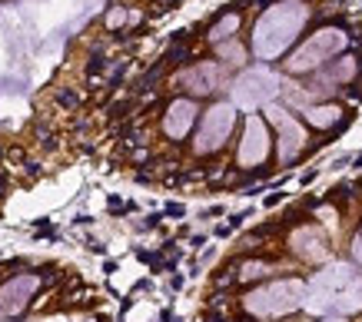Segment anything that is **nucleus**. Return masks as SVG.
Segmentation results:
<instances>
[{
    "label": "nucleus",
    "mask_w": 362,
    "mask_h": 322,
    "mask_svg": "<svg viewBox=\"0 0 362 322\" xmlns=\"http://www.w3.org/2000/svg\"><path fill=\"white\" fill-rule=\"evenodd\" d=\"M269 3H279V0H249V7H253V10H266Z\"/></svg>",
    "instance_id": "b1692460"
},
{
    "label": "nucleus",
    "mask_w": 362,
    "mask_h": 322,
    "mask_svg": "<svg viewBox=\"0 0 362 322\" xmlns=\"http://www.w3.org/2000/svg\"><path fill=\"white\" fill-rule=\"evenodd\" d=\"M345 96H349V100H359V103H362V87H345Z\"/></svg>",
    "instance_id": "393cba45"
},
{
    "label": "nucleus",
    "mask_w": 362,
    "mask_h": 322,
    "mask_svg": "<svg viewBox=\"0 0 362 322\" xmlns=\"http://www.w3.org/2000/svg\"><path fill=\"white\" fill-rule=\"evenodd\" d=\"M266 156H269L266 120L249 114L246 123H243V140H239V147H236V163H239V170H256Z\"/></svg>",
    "instance_id": "423d86ee"
},
{
    "label": "nucleus",
    "mask_w": 362,
    "mask_h": 322,
    "mask_svg": "<svg viewBox=\"0 0 362 322\" xmlns=\"http://www.w3.org/2000/svg\"><path fill=\"white\" fill-rule=\"evenodd\" d=\"M345 116L343 107H332V103H323V107H312V110H303V120L312 123V127H329V123H339Z\"/></svg>",
    "instance_id": "2eb2a0df"
},
{
    "label": "nucleus",
    "mask_w": 362,
    "mask_h": 322,
    "mask_svg": "<svg viewBox=\"0 0 362 322\" xmlns=\"http://www.w3.org/2000/svg\"><path fill=\"white\" fill-rule=\"evenodd\" d=\"M276 94H279V76H273L269 70H249L233 87L236 103H243V107H259V103L273 100Z\"/></svg>",
    "instance_id": "6e6552de"
},
{
    "label": "nucleus",
    "mask_w": 362,
    "mask_h": 322,
    "mask_svg": "<svg viewBox=\"0 0 362 322\" xmlns=\"http://www.w3.org/2000/svg\"><path fill=\"white\" fill-rule=\"evenodd\" d=\"M239 7H243V0H236V3H229V10L223 7L213 23L206 27V40H210L213 47H220V43H226V40L236 37V30H239V23H243V14H239Z\"/></svg>",
    "instance_id": "f8f14e48"
},
{
    "label": "nucleus",
    "mask_w": 362,
    "mask_h": 322,
    "mask_svg": "<svg viewBox=\"0 0 362 322\" xmlns=\"http://www.w3.org/2000/svg\"><path fill=\"white\" fill-rule=\"evenodd\" d=\"M269 120L276 123V130H279V163L289 167L299 153H306V127L296 120L292 114H283V110H276V107H269L266 110Z\"/></svg>",
    "instance_id": "0eeeda50"
},
{
    "label": "nucleus",
    "mask_w": 362,
    "mask_h": 322,
    "mask_svg": "<svg viewBox=\"0 0 362 322\" xmlns=\"http://www.w3.org/2000/svg\"><path fill=\"white\" fill-rule=\"evenodd\" d=\"M34 140H37V147L43 153H54L60 147V136H57V130L47 123V120H37L34 123Z\"/></svg>",
    "instance_id": "dca6fc26"
},
{
    "label": "nucleus",
    "mask_w": 362,
    "mask_h": 322,
    "mask_svg": "<svg viewBox=\"0 0 362 322\" xmlns=\"http://www.w3.org/2000/svg\"><path fill=\"white\" fill-rule=\"evenodd\" d=\"M292 249H296L303 259H309V263H312V259H323L326 253H329V249H326V236L316 226L296 229V233H292Z\"/></svg>",
    "instance_id": "ddd939ff"
},
{
    "label": "nucleus",
    "mask_w": 362,
    "mask_h": 322,
    "mask_svg": "<svg viewBox=\"0 0 362 322\" xmlns=\"http://www.w3.org/2000/svg\"><path fill=\"white\" fill-rule=\"evenodd\" d=\"M203 243H206V236H193V239H190V246H193V249H200Z\"/></svg>",
    "instance_id": "c85d7f7f"
},
{
    "label": "nucleus",
    "mask_w": 362,
    "mask_h": 322,
    "mask_svg": "<svg viewBox=\"0 0 362 322\" xmlns=\"http://www.w3.org/2000/svg\"><path fill=\"white\" fill-rule=\"evenodd\" d=\"M276 203H283V193H273V196H266V206L269 209L276 206Z\"/></svg>",
    "instance_id": "bb28decb"
},
{
    "label": "nucleus",
    "mask_w": 362,
    "mask_h": 322,
    "mask_svg": "<svg viewBox=\"0 0 362 322\" xmlns=\"http://www.w3.org/2000/svg\"><path fill=\"white\" fill-rule=\"evenodd\" d=\"M163 216H176V219H180V216H187V206H183V203H167V206H163Z\"/></svg>",
    "instance_id": "412c9836"
},
{
    "label": "nucleus",
    "mask_w": 362,
    "mask_h": 322,
    "mask_svg": "<svg viewBox=\"0 0 362 322\" xmlns=\"http://www.w3.org/2000/svg\"><path fill=\"white\" fill-rule=\"evenodd\" d=\"M303 303H306V283H299V279L269 283L263 289H253L243 299V305L253 316H286V312H296Z\"/></svg>",
    "instance_id": "7ed1b4c3"
},
{
    "label": "nucleus",
    "mask_w": 362,
    "mask_h": 322,
    "mask_svg": "<svg viewBox=\"0 0 362 322\" xmlns=\"http://www.w3.org/2000/svg\"><path fill=\"white\" fill-rule=\"evenodd\" d=\"M236 272H239V259H229L226 266H220L216 276H213V289H216V292L229 289V286L236 283Z\"/></svg>",
    "instance_id": "a211bd4d"
},
{
    "label": "nucleus",
    "mask_w": 362,
    "mask_h": 322,
    "mask_svg": "<svg viewBox=\"0 0 362 322\" xmlns=\"http://www.w3.org/2000/svg\"><path fill=\"white\" fill-rule=\"evenodd\" d=\"M306 309L309 312H359L362 309V272H356L352 266L336 263L326 272H319L309 289H306Z\"/></svg>",
    "instance_id": "f257e3e1"
},
{
    "label": "nucleus",
    "mask_w": 362,
    "mask_h": 322,
    "mask_svg": "<svg viewBox=\"0 0 362 322\" xmlns=\"http://www.w3.org/2000/svg\"><path fill=\"white\" fill-rule=\"evenodd\" d=\"M123 17H127V10H123V7H116L114 14H107V27H116V23H123Z\"/></svg>",
    "instance_id": "4be33fe9"
},
{
    "label": "nucleus",
    "mask_w": 362,
    "mask_h": 322,
    "mask_svg": "<svg viewBox=\"0 0 362 322\" xmlns=\"http://www.w3.org/2000/svg\"><path fill=\"white\" fill-rule=\"evenodd\" d=\"M273 272L266 256H256V259H239V272H236V283H256Z\"/></svg>",
    "instance_id": "4468645a"
},
{
    "label": "nucleus",
    "mask_w": 362,
    "mask_h": 322,
    "mask_svg": "<svg viewBox=\"0 0 362 322\" xmlns=\"http://www.w3.org/2000/svg\"><path fill=\"white\" fill-rule=\"evenodd\" d=\"M40 289V276L37 272H23L14 276L10 283L0 286V316H20L27 309V299Z\"/></svg>",
    "instance_id": "9b49d317"
},
{
    "label": "nucleus",
    "mask_w": 362,
    "mask_h": 322,
    "mask_svg": "<svg viewBox=\"0 0 362 322\" xmlns=\"http://www.w3.org/2000/svg\"><path fill=\"white\" fill-rule=\"evenodd\" d=\"M323 322H345V319H323Z\"/></svg>",
    "instance_id": "7c9ffc66"
},
{
    "label": "nucleus",
    "mask_w": 362,
    "mask_h": 322,
    "mask_svg": "<svg viewBox=\"0 0 362 322\" xmlns=\"http://www.w3.org/2000/svg\"><path fill=\"white\" fill-rule=\"evenodd\" d=\"M196 114H200V107H196V100L190 96H176L167 103V110H163V136L170 140V143H180L187 133L193 130V123H196Z\"/></svg>",
    "instance_id": "9d476101"
},
{
    "label": "nucleus",
    "mask_w": 362,
    "mask_h": 322,
    "mask_svg": "<svg viewBox=\"0 0 362 322\" xmlns=\"http://www.w3.org/2000/svg\"><path fill=\"white\" fill-rule=\"evenodd\" d=\"M306 20V3H279V10H273L256 23L253 30V54L259 60H273L283 54L292 40L299 37V23Z\"/></svg>",
    "instance_id": "f03ea898"
},
{
    "label": "nucleus",
    "mask_w": 362,
    "mask_h": 322,
    "mask_svg": "<svg viewBox=\"0 0 362 322\" xmlns=\"http://www.w3.org/2000/svg\"><path fill=\"white\" fill-rule=\"evenodd\" d=\"M233 123H236V107L226 103V100L213 103L210 110L203 114V120H200V133H196V140H193V150L200 153V156L220 153L226 147L229 133H233Z\"/></svg>",
    "instance_id": "20e7f679"
},
{
    "label": "nucleus",
    "mask_w": 362,
    "mask_h": 322,
    "mask_svg": "<svg viewBox=\"0 0 362 322\" xmlns=\"http://www.w3.org/2000/svg\"><path fill=\"white\" fill-rule=\"evenodd\" d=\"M87 249H90V253H96V256H103V253H107V249H103V243H96V239H90V243H87Z\"/></svg>",
    "instance_id": "a878e982"
},
{
    "label": "nucleus",
    "mask_w": 362,
    "mask_h": 322,
    "mask_svg": "<svg viewBox=\"0 0 362 322\" xmlns=\"http://www.w3.org/2000/svg\"><path fill=\"white\" fill-rule=\"evenodd\" d=\"M54 103H57L60 110H67V114H76V110L83 107V96H80V90H74V87H57Z\"/></svg>",
    "instance_id": "f3484780"
},
{
    "label": "nucleus",
    "mask_w": 362,
    "mask_h": 322,
    "mask_svg": "<svg viewBox=\"0 0 362 322\" xmlns=\"http://www.w3.org/2000/svg\"><path fill=\"white\" fill-rule=\"evenodd\" d=\"M345 43H349V37H345L339 27H326V30H319L316 37L306 40L303 47H299V50L289 57L286 70H292V74H303V70H306V74H309V70H319V67H323V63L332 57L336 50H343Z\"/></svg>",
    "instance_id": "39448f33"
},
{
    "label": "nucleus",
    "mask_w": 362,
    "mask_h": 322,
    "mask_svg": "<svg viewBox=\"0 0 362 322\" xmlns=\"http://www.w3.org/2000/svg\"><path fill=\"white\" fill-rule=\"evenodd\" d=\"M3 156H7V143L0 140V160H3Z\"/></svg>",
    "instance_id": "c756f323"
},
{
    "label": "nucleus",
    "mask_w": 362,
    "mask_h": 322,
    "mask_svg": "<svg viewBox=\"0 0 362 322\" xmlns=\"http://www.w3.org/2000/svg\"><path fill=\"white\" fill-rule=\"evenodd\" d=\"M160 219H163L160 213H150V216H147V219H143V223H140L136 229H156V226H160Z\"/></svg>",
    "instance_id": "5701e85b"
},
{
    "label": "nucleus",
    "mask_w": 362,
    "mask_h": 322,
    "mask_svg": "<svg viewBox=\"0 0 362 322\" xmlns=\"http://www.w3.org/2000/svg\"><path fill=\"white\" fill-rule=\"evenodd\" d=\"M216 57L223 60V63H243V60H246V54H243V50H239L233 40H226V43H220V47H216Z\"/></svg>",
    "instance_id": "6ab92c4d"
},
{
    "label": "nucleus",
    "mask_w": 362,
    "mask_h": 322,
    "mask_svg": "<svg viewBox=\"0 0 362 322\" xmlns=\"http://www.w3.org/2000/svg\"><path fill=\"white\" fill-rule=\"evenodd\" d=\"M74 223H76V226H90V223H94V219H90V216H87V213H80V216H76Z\"/></svg>",
    "instance_id": "cd10ccee"
},
{
    "label": "nucleus",
    "mask_w": 362,
    "mask_h": 322,
    "mask_svg": "<svg viewBox=\"0 0 362 322\" xmlns=\"http://www.w3.org/2000/svg\"><path fill=\"white\" fill-rule=\"evenodd\" d=\"M223 87V67L216 60H200L196 67H190L187 74L180 76V87L176 90H187L193 96H213Z\"/></svg>",
    "instance_id": "1a4fd4ad"
},
{
    "label": "nucleus",
    "mask_w": 362,
    "mask_h": 322,
    "mask_svg": "<svg viewBox=\"0 0 362 322\" xmlns=\"http://www.w3.org/2000/svg\"><path fill=\"white\" fill-rule=\"evenodd\" d=\"M20 167H23V173H27L30 180H37L40 173H43V163H37V160H23Z\"/></svg>",
    "instance_id": "aec40b11"
}]
</instances>
